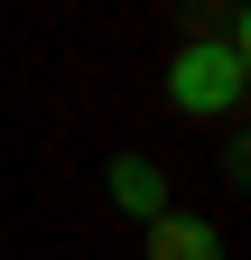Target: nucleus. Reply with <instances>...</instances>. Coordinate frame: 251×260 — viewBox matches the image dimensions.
Here are the masks:
<instances>
[{
    "instance_id": "obj_1",
    "label": "nucleus",
    "mask_w": 251,
    "mask_h": 260,
    "mask_svg": "<svg viewBox=\"0 0 251 260\" xmlns=\"http://www.w3.org/2000/svg\"><path fill=\"white\" fill-rule=\"evenodd\" d=\"M242 93H251V75H242L233 47H177V65H168V103H177L186 121H224V112H242Z\"/></svg>"
},
{
    "instance_id": "obj_2",
    "label": "nucleus",
    "mask_w": 251,
    "mask_h": 260,
    "mask_svg": "<svg viewBox=\"0 0 251 260\" xmlns=\"http://www.w3.org/2000/svg\"><path fill=\"white\" fill-rule=\"evenodd\" d=\"M103 195H112L131 223H159V214H168V177H159V158H140V149H121L112 168H103Z\"/></svg>"
},
{
    "instance_id": "obj_3",
    "label": "nucleus",
    "mask_w": 251,
    "mask_h": 260,
    "mask_svg": "<svg viewBox=\"0 0 251 260\" xmlns=\"http://www.w3.org/2000/svg\"><path fill=\"white\" fill-rule=\"evenodd\" d=\"M149 260H224V233H214V223H196V214H159L149 223Z\"/></svg>"
}]
</instances>
